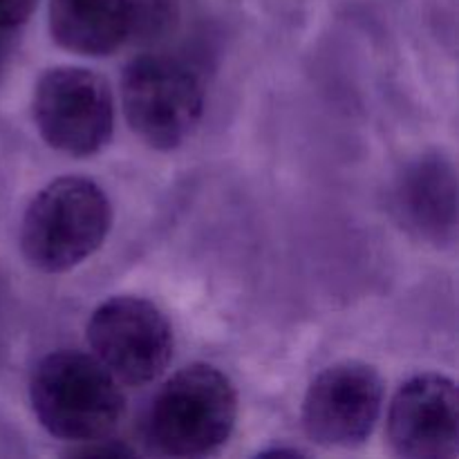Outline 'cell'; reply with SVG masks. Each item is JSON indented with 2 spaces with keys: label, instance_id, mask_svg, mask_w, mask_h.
Listing matches in <instances>:
<instances>
[{
  "label": "cell",
  "instance_id": "1",
  "mask_svg": "<svg viewBox=\"0 0 459 459\" xmlns=\"http://www.w3.org/2000/svg\"><path fill=\"white\" fill-rule=\"evenodd\" d=\"M31 408L40 426L63 442H101L124 417L119 381L94 354L58 350L34 368Z\"/></svg>",
  "mask_w": 459,
  "mask_h": 459
},
{
  "label": "cell",
  "instance_id": "2",
  "mask_svg": "<svg viewBox=\"0 0 459 459\" xmlns=\"http://www.w3.org/2000/svg\"><path fill=\"white\" fill-rule=\"evenodd\" d=\"M112 229L106 191L88 178H58L30 202L21 222V251L43 273H63L97 254Z\"/></svg>",
  "mask_w": 459,
  "mask_h": 459
},
{
  "label": "cell",
  "instance_id": "3",
  "mask_svg": "<svg viewBox=\"0 0 459 459\" xmlns=\"http://www.w3.org/2000/svg\"><path fill=\"white\" fill-rule=\"evenodd\" d=\"M238 421V393L224 372L193 363L170 377L148 406L146 439L169 457H204L222 448Z\"/></svg>",
  "mask_w": 459,
  "mask_h": 459
},
{
  "label": "cell",
  "instance_id": "4",
  "mask_svg": "<svg viewBox=\"0 0 459 459\" xmlns=\"http://www.w3.org/2000/svg\"><path fill=\"white\" fill-rule=\"evenodd\" d=\"M121 106L130 130L155 151H175L204 112V85L186 63L164 54H142L121 76Z\"/></svg>",
  "mask_w": 459,
  "mask_h": 459
},
{
  "label": "cell",
  "instance_id": "5",
  "mask_svg": "<svg viewBox=\"0 0 459 459\" xmlns=\"http://www.w3.org/2000/svg\"><path fill=\"white\" fill-rule=\"evenodd\" d=\"M34 121L48 146L63 155L90 157L115 133V99L103 76L83 67H54L34 90Z\"/></svg>",
  "mask_w": 459,
  "mask_h": 459
},
{
  "label": "cell",
  "instance_id": "6",
  "mask_svg": "<svg viewBox=\"0 0 459 459\" xmlns=\"http://www.w3.org/2000/svg\"><path fill=\"white\" fill-rule=\"evenodd\" d=\"M88 343L117 381L143 385L164 375L175 336L155 303L139 296H112L90 316Z\"/></svg>",
  "mask_w": 459,
  "mask_h": 459
},
{
  "label": "cell",
  "instance_id": "7",
  "mask_svg": "<svg viewBox=\"0 0 459 459\" xmlns=\"http://www.w3.org/2000/svg\"><path fill=\"white\" fill-rule=\"evenodd\" d=\"M384 381L361 361L325 368L303 399V429L312 442L330 448L361 446L384 408Z\"/></svg>",
  "mask_w": 459,
  "mask_h": 459
},
{
  "label": "cell",
  "instance_id": "8",
  "mask_svg": "<svg viewBox=\"0 0 459 459\" xmlns=\"http://www.w3.org/2000/svg\"><path fill=\"white\" fill-rule=\"evenodd\" d=\"M390 448L403 459H453L459 451L455 381L437 372L412 377L388 411Z\"/></svg>",
  "mask_w": 459,
  "mask_h": 459
},
{
  "label": "cell",
  "instance_id": "9",
  "mask_svg": "<svg viewBox=\"0 0 459 459\" xmlns=\"http://www.w3.org/2000/svg\"><path fill=\"white\" fill-rule=\"evenodd\" d=\"M399 224L420 240L451 247L457 238V173L442 152H426L406 164L393 186Z\"/></svg>",
  "mask_w": 459,
  "mask_h": 459
},
{
  "label": "cell",
  "instance_id": "10",
  "mask_svg": "<svg viewBox=\"0 0 459 459\" xmlns=\"http://www.w3.org/2000/svg\"><path fill=\"white\" fill-rule=\"evenodd\" d=\"M133 27V0H49L52 39L81 56L117 52Z\"/></svg>",
  "mask_w": 459,
  "mask_h": 459
},
{
  "label": "cell",
  "instance_id": "11",
  "mask_svg": "<svg viewBox=\"0 0 459 459\" xmlns=\"http://www.w3.org/2000/svg\"><path fill=\"white\" fill-rule=\"evenodd\" d=\"M39 0H0V30L16 31L34 13Z\"/></svg>",
  "mask_w": 459,
  "mask_h": 459
},
{
  "label": "cell",
  "instance_id": "12",
  "mask_svg": "<svg viewBox=\"0 0 459 459\" xmlns=\"http://www.w3.org/2000/svg\"><path fill=\"white\" fill-rule=\"evenodd\" d=\"M12 48H13V31L0 30V70H3L4 63H7L9 54H12Z\"/></svg>",
  "mask_w": 459,
  "mask_h": 459
}]
</instances>
